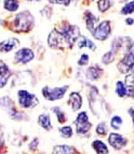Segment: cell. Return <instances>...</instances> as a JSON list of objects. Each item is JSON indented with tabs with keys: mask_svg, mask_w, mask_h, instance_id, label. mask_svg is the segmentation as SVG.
Returning <instances> with one entry per match:
<instances>
[{
	"mask_svg": "<svg viewBox=\"0 0 134 154\" xmlns=\"http://www.w3.org/2000/svg\"><path fill=\"white\" fill-rule=\"evenodd\" d=\"M79 29L76 26H64L61 29H55L49 36L50 47H70L79 37Z\"/></svg>",
	"mask_w": 134,
	"mask_h": 154,
	"instance_id": "obj_1",
	"label": "cell"
},
{
	"mask_svg": "<svg viewBox=\"0 0 134 154\" xmlns=\"http://www.w3.org/2000/svg\"><path fill=\"white\" fill-rule=\"evenodd\" d=\"M34 18L28 11H24L17 14L13 20L12 29L15 32H29L33 27Z\"/></svg>",
	"mask_w": 134,
	"mask_h": 154,
	"instance_id": "obj_2",
	"label": "cell"
},
{
	"mask_svg": "<svg viewBox=\"0 0 134 154\" xmlns=\"http://www.w3.org/2000/svg\"><path fill=\"white\" fill-rule=\"evenodd\" d=\"M19 103L23 108L29 109L38 105L39 100L34 94H31L26 90H19L18 92Z\"/></svg>",
	"mask_w": 134,
	"mask_h": 154,
	"instance_id": "obj_3",
	"label": "cell"
},
{
	"mask_svg": "<svg viewBox=\"0 0 134 154\" xmlns=\"http://www.w3.org/2000/svg\"><path fill=\"white\" fill-rule=\"evenodd\" d=\"M68 86H63V87H55L50 89L49 87H44L42 89V95L44 98L49 101H55V100L62 99L64 96L65 93L67 91Z\"/></svg>",
	"mask_w": 134,
	"mask_h": 154,
	"instance_id": "obj_4",
	"label": "cell"
},
{
	"mask_svg": "<svg viewBox=\"0 0 134 154\" xmlns=\"http://www.w3.org/2000/svg\"><path fill=\"white\" fill-rule=\"evenodd\" d=\"M111 32V27H110V21L102 22L98 26L95 27L93 31L92 32V36L96 39L100 41H104L105 39L108 38Z\"/></svg>",
	"mask_w": 134,
	"mask_h": 154,
	"instance_id": "obj_5",
	"label": "cell"
},
{
	"mask_svg": "<svg viewBox=\"0 0 134 154\" xmlns=\"http://www.w3.org/2000/svg\"><path fill=\"white\" fill-rule=\"evenodd\" d=\"M34 53L28 48H23L15 53V61L17 63L26 64L34 59Z\"/></svg>",
	"mask_w": 134,
	"mask_h": 154,
	"instance_id": "obj_6",
	"label": "cell"
},
{
	"mask_svg": "<svg viewBox=\"0 0 134 154\" xmlns=\"http://www.w3.org/2000/svg\"><path fill=\"white\" fill-rule=\"evenodd\" d=\"M118 68L122 73H127L133 69V53H127L119 63Z\"/></svg>",
	"mask_w": 134,
	"mask_h": 154,
	"instance_id": "obj_7",
	"label": "cell"
},
{
	"mask_svg": "<svg viewBox=\"0 0 134 154\" xmlns=\"http://www.w3.org/2000/svg\"><path fill=\"white\" fill-rule=\"evenodd\" d=\"M109 143L116 149H121L126 145L127 140L118 133H113L109 137Z\"/></svg>",
	"mask_w": 134,
	"mask_h": 154,
	"instance_id": "obj_8",
	"label": "cell"
},
{
	"mask_svg": "<svg viewBox=\"0 0 134 154\" xmlns=\"http://www.w3.org/2000/svg\"><path fill=\"white\" fill-rule=\"evenodd\" d=\"M20 42L16 38H10L5 39L0 43V52L2 53H9L12 49L17 47Z\"/></svg>",
	"mask_w": 134,
	"mask_h": 154,
	"instance_id": "obj_9",
	"label": "cell"
},
{
	"mask_svg": "<svg viewBox=\"0 0 134 154\" xmlns=\"http://www.w3.org/2000/svg\"><path fill=\"white\" fill-rule=\"evenodd\" d=\"M10 74V70L7 65L4 63L0 65V88H3L6 85Z\"/></svg>",
	"mask_w": 134,
	"mask_h": 154,
	"instance_id": "obj_10",
	"label": "cell"
},
{
	"mask_svg": "<svg viewBox=\"0 0 134 154\" xmlns=\"http://www.w3.org/2000/svg\"><path fill=\"white\" fill-rule=\"evenodd\" d=\"M70 103L73 111L79 110L82 106V97L78 93H72L70 95Z\"/></svg>",
	"mask_w": 134,
	"mask_h": 154,
	"instance_id": "obj_11",
	"label": "cell"
},
{
	"mask_svg": "<svg viewBox=\"0 0 134 154\" xmlns=\"http://www.w3.org/2000/svg\"><path fill=\"white\" fill-rule=\"evenodd\" d=\"M102 73V69L97 66H92L89 67L86 71L87 78L90 80H96L100 77Z\"/></svg>",
	"mask_w": 134,
	"mask_h": 154,
	"instance_id": "obj_12",
	"label": "cell"
},
{
	"mask_svg": "<svg viewBox=\"0 0 134 154\" xmlns=\"http://www.w3.org/2000/svg\"><path fill=\"white\" fill-rule=\"evenodd\" d=\"M38 123L41 127H42L43 129H45V130H47V131L50 130L52 128V124H51L50 122V119H49V114H41V115L39 116Z\"/></svg>",
	"mask_w": 134,
	"mask_h": 154,
	"instance_id": "obj_13",
	"label": "cell"
},
{
	"mask_svg": "<svg viewBox=\"0 0 134 154\" xmlns=\"http://www.w3.org/2000/svg\"><path fill=\"white\" fill-rule=\"evenodd\" d=\"M92 148L95 149L97 154H107L109 150L105 143L100 140H95L92 143Z\"/></svg>",
	"mask_w": 134,
	"mask_h": 154,
	"instance_id": "obj_14",
	"label": "cell"
},
{
	"mask_svg": "<svg viewBox=\"0 0 134 154\" xmlns=\"http://www.w3.org/2000/svg\"><path fill=\"white\" fill-rule=\"evenodd\" d=\"M86 22L87 29L92 32L95 29V27H96L95 25L97 22V19H96L94 15L88 11V12H86Z\"/></svg>",
	"mask_w": 134,
	"mask_h": 154,
	"instance_id": "obj_15",
	"label": "cell"
},
{
	"mask_svg": "<svg viewBox=\"0 0 134 154\" xmlns=\"http://www.w3.org/2000/svg\"><path fill=\"white\" fill-rule=\"evenodd\" d=\"M53 154H76V150L69 146H56L54 147Z\"/></svg>",
	"mask_w": 134,
	"mask_h": 154,
	"instance_id": "obj_16",
	"label": "cell"
},
{
	"mask_svg": "<svg viewBox=\"0 0 134 154\" xmlns=\"http://www.w3.org/2000/svg\"><path fill=\"white\" fill-rule=\"evenodd\" d=\"M19 7L18 0H4V8L9 12H16Z\"/></svg>",
	"mask_w": 134,
	"mask_h": 154,
	"instance_id": "obj_17",
	"label": "cell"
},
{
	"mask_svg": "<svg viewBox=\"0 0 134 154\" xmlns=\"http://www.w3.org/2000/svg\"><path fill=\"white\" fill-rule=\"evenodd\" d=\"M78 46L79 48L83 47H88L89 49H92V50H95L96 49V46L93 42L89 39V38H86V37L83 36L81 37V39L79 40L78 43Z\"/></svg>",
	"mask_w": 134,
	"mask_h": 154,
	"instance_id": "obj_18",
	"label": "cell"
},
{
	"mask_svg": "<svg viewBox=\"0 0 134 154\" xmlns=\"http://www.w3.org/2000/svg\"><path fill=\"white\" fill-rule=\"evenodd\" d=\"M116 93H117V96H120V97H124V96H126L127 93H128V89L123 84V82H121V81H118L117 82Z\"/></svg>",
	"mask_w": 134,
	"mask_h": 154,
	"instance_id": "obj_19",
	"label": "cell"
},
{
	"mask_svg": "<svg viewBox=\"0 0 134 154\" xmlns=\"http://www.w3.org/2000/svg\"><path fill=\"white\" fill-rule=\"evenodd\" d=\"M92 127V124L90 123L86 122L83 123H76V131L79 134H85L87 132H89Z\"/></svg>",
	"mask_w": 134,
	"mask_h": 154,
	"instance_id": "obj_20",
	"label": "cell"
},
{
	"mask_svg": "<svg viewBox=\"0 0 134 154\" xmlns=\"http://www.w3.org/2000/svg\"><path fill=\"white\" fill-rule=\"evenodd\" d=\"M115 60V51L110 50L105 53L102 58V62L104 64H110Z\"/></svg>",
	"mask_w": 134,
	"mask_h": 154,
	"instance_id": "obj_21",
	"label": "cell"
},
{
	"mask_svg": "<svg viewBox=\"0 0 134 154\" xmlns=\"http://www.w3.org/2000/svg\"><path fill=\"white\" fill-rule=\"evenodd\" d=\"M123 124V119L122 118L119 116H115L112 118L111 121H110V125L111 127L114 130H120V128L121 127Z\"/></svg>",
	"mask_w": 134,
	"mask_h": 154,
	"instance_id": "obj_22",
	"label": "cell"
},
{
	"mask_svg": "<svg viewBox=\"0 0 134 154\" xmlns=\"http://www.w3.org/2000/svg\"><path fill=\"white\" fill-rule=\"evenodd\" d=\"M52 110L53 111V112L56 115L59 123H64L65 122H66V116H65L64 112L61 110V109L59 108V107H54V108L52 109Z\"/></svg>",
	"mask_w": 134,
	"mask_h": 154,
	"instance_id": "obj_23",
	"label": "cell"
},
{
	"mask_svg": "<svg viewBox=\"0 0 134 154\" xmlns=\"http://www.w3.org/2000/svg\"><path fill=\"white\" fill-rule=\"evenodd\" d=\"M97 5L99 10L101 11L102 12H104L107 9H110L111 4H110V0H99L97 2Z\"/></svg>",
	"mask_w": 134,
	"mask_h": 154,
	"instance_id": "obj_24",
	"label": "cell"
},
{
	"mask_svg": "<svg viewBox=\"0 0 134 154\" xmlns=\"http://www.w3.org/2000/svg\"><path fill=\"white\" fill-rule=\"evenodd\" d=\"M133 5H134L133 1L129 2V3L126 4L125 6H123V7L122 8V9H121V11H120L121 14L122 15L132 14V12H133V10H134Z\"/></svg>",
	"mask_w": 134,
	"mask_h": 154,
	"instance_id": "obj_25",
	"label": "cell"
},
{
	"mask_svg": "<svg viewBox=\"0 0 134 154\" xmlns=\"http://www.w3.org/2000/svg\"><path fill=\"white\" fill-rule=\"evenodd\" d=\"M60 134L64 138H70L73 136V130L70 126H63L59 129Z\"/></svg>",
	"mask_w": 134,
	"mask_h": 154,
	"instance_id": "obj_26",
	"label": "cell"
},
{
	"mask_svg": "<svg viewBox=\"0 0 134 154\" xmlns=\"http://www.w3.org/2000/svg\"><path fill=\"white\" fill-rule=\"evenodd\" d=\"M0 106L2 107H5L7 109H11L13 107V103L12 100L7 96H5L3 98L0 99Z\"/></svg>",
	"mask_w": 134,
	"mask_h": 154,
	"instance_id": "obj_27",
	"label": "cell"
},
{
	"mask_svg": "<svg viewBox=\"0 0 134 154\" xmlns=\"http://www.w3.org/2000/svg\"><path fill=\"white\" fill-rule=\"evenodd\" d=\"M96 131L100 136H106V133H107V126H106V123H104V122L99 123L97 126V127H96Z\"/></svg>",
	"mask_w": 134,
	"mask_h": 154,
	"instance_id": "obj_28",
	"label": "cell"
},
{
	"mask_svg": "<svg viewBox=\"0 0 134 154\" xmlns=\"http://www.w3.org/2000/svg\"><path fill=\"white\" fill-rule=\"evenodd\" d=\"M88 121H89V116H87L86 112H82L79 113L78 116H77L76 123H83L88 122Z\"/></svg>",
	"mask_w": 134,
	"mask_h": 154,
	"instance_id": "obj_29",
	"label": "cell"
},
{
	"mask_svg": "<svg viewBox=\"0 0 134 154\" xmlns=\"http://www.w3.org/2000/svg\"><path fill=\"white\" fill-rule=\"evenodd\" d=\"M89 63V56L86 54H83L81 58L78 61V64L79 66H86Z\"/></svg>",
	"mask_w": 134,
	"mask_h": 154,
	"instance_id": "obj_30",
	"label": "cell"
},
{
	"mask_svg": "<svg viewBox=\"0 0 134 154\" xmlns=\"http://www.w3.org/2000/svg\"><path fill=\"white\" fill-rule=\"evenodd\" d=\"M49 2L54 4H65V5H68L70 0H48Z\"/></svg>",
	"mask_w": 134,
	"mask_h": 154,
	"instance_id": "obj_31",
	"label": "cell"
},
{
	"mask_svg": "<svg viewBox=\"0 0 134 154\" xmlns=\"http://www.w3.org/2000/svg\"><path fill=\"white\" fill-rule=\"evenodd\" d=\"M38 144H39L38 139H37V138L34 139V140H33V141H32V143H30V149H36V147H37V146H38Z\"/></svg>",
	"mask_w": 134,
	"mask_h": 154,
	"instance_id": "obj_32",
	"label": "cell"
},
{
	"mask_svg": "<svg viewBox=\"0 0 134 154\" xmlns=\"http://www.w3.org/2000/svg\"><path fill=\"white\" fill-rule=\"evenodd\" d=\"M126 23L127 25L131 26V25L133 24V19H132V18H127L126 19Z\"/></svg>",
	"mask_w": 134,
	"mask_h": 154,
	"instance_id": "obj_33",
	"label": "cell"
},
{
	"mask_svg": "<svg viewBox=\"0 0 134 154\" xmlns=\"http://www.w3.org/2000/svg\"><path fill=\"white\" fill-rule=\"evenodd\" d=\"M3 143H4V140H3V138H2V135L0 134V148L3 146Z\"/></svg>",
	"mask_w": 134,
	"mask_h": 154,
	"instance_id": "obj_34",
	"label": "cell"
},
{
	"mask_svg": "<svg viewBox=\"0 0 134 154\" xmlns=\"http://www.w3.org/2000/svg\"><path fill=\"white\" fill-rule=\"evenodd\" d=\"M27 1H29V2H31V1H34V0H27Z\"/></svg>",
	"mask_w": 134,
	"mask_h": 154,
	"instance_id": "obj_35",
	"label": "cell"
}]
</instances>
